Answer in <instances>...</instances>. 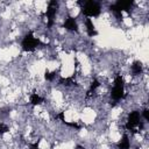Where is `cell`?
I'll list each match as a JSON object with an SVG mask.
<instances>
[{"label":"cell","instance_id":"8fae6325","mask_svg":"<svg viewBox=\"0 0 149 149\" xmlns=\"http://www.w3.org/2000/svg\"><path fill=\"white\" fill-rule=\"evenodd\" d=\"M7 132H9V127L5 122H0V135H3Z\"/></svg>","mask_w":149,"mask_h":149},{"label":"cell","instance_id":"9c48e42d","mask_svg":"<svg viewBox=\"0 0 149 149\" xmlns=\"http://www.w3.org/2000/svg\"><path fill=\"white\" fill-rule=\"evenodd\" d=\"M44 101V98L36 91H33L30 94H29V104L31 106H38L41 105L42 102Z\"/></svg>","mask_w":149,"mask_h":149},{"label":"cell","instance_id":"8992f818","mask_svg":"<svg viewBox=\"0 0 149 149\" xmlns=\"http://www.w3.org/2000/svg\"><path fill=\"white\" fill-rule=\"evenodd\" d=\"M84 26H85V30H86V34L88 37H94L98 33L95 30V26L92 21V19H88V17H85L84 19Z\"/></svg>","mask_w":149,"mask_h":149},{"label":"cell","instance_id":"7a4b0ae2","mask_svg":"<svg viewBox=\"0 0 149 149\" xmlns=\"http://www.w3.org/2000/svg\"><path fill=\"white\" fill-rule=\"evenodd\" d=\"M77 3L80 6V12L85 17H98L101 14V5L98 1H78Z\"/></svg>","mask_w":149,"mask_h":149},{"label":"cell","instance_id":"5b68a950","mask_svg":"<svg viewBox=\"0 0 149 149\" xmlns=\"http://www.w3.org/2000/svg\"><path fill=\"white\" fill-rule=\"evenodd\" d=\"M63 27L68 30V31H72V33H78V22L77 20L73 17V16H70L68 15L65 19H64V22H63Z\"/></svg>","mask_w":149,"mask_h":149},{"label":"cell","instance_id":"ba28073f","mask_svg":"<svg viewBox=\"0 0 149 149\" xmlns=\"http://www.w3.org/2000/svg\"><path fill=\"white\" fill-rule=\"evenodd\" d=\"M116 148L118 149H130L132 144H130V136L127 133H123V135L121 136V139L119 140V142L116 143Z\"/></svg>","mask_w":149,"mask_h":149},{"label":"cell","instance_id":"3957f363","mask_svg":"<svg viewBox=\"0 0 149 149\" xmlns=\"http://www.w3.org/2000/svg\"><path fill=\"white\" fill-rule=\"evenodd\" d=\"M41 45H44V43H42V41L36 37L33 33V30H29L23 37H22V41H21V49L22 51L24 52H33L35 51L38 47Z\"/></svg>","mask_w":149,"mask_h":149},{"label":"cell","instance_id":"30bf717a","mask_svg":"<svg viewBox=\"0 0 149 149\" xmlns=\"http://www.w3.org/2000/svg\"><path fill=\"white\" fill-rule=\"evenodd\" d=\"M56 76H57V71H49V70H47L44 72V79L47 81H54Z\"/></svg>","mask_w":149,"mask_h":149},{"label":"cell","instance_id":"277c9868","mask_svg":"<svg viewBox=\"0 0 149 149\" xmlns=\"http://www.w3.org/2000/svg\"><path fill=\"white\" fill-rule=\"evenodd\" d=\"M58 8H59V2L58 1L52 0V1H49L48 2L47 10L44 13V15L47 17V24H45V27L48 29H51L52 26L55 24V19H56V14L58 12Z\"/></svg>","mask_w":149,"mask_h":149},{"label":"cell","instance_id":"6da1fadb","mask_svg":"<svg viewBox=\"0 0 149 149\" xmlns=\"http://www.w3.org/2000/svg\"><path fill=\"white\" fill-rule=\"evenodd\" d=\"M109 98L114 104L123 100L126 98V84L122 74L116 73L113 79V85L109 90Z\"/></svg>","mask_w":149,"mask_h":149},{"label":"cell","instance_id":"52a82bcc","mask_svg":"<svg viewBox=\"0 0 149 149\" xmlns=\"http://www.w3.org/2000/svg\"><path fill=\"white\" fill-rule=\"evenodd\" d=\"M130 73L132 77H141L143 73V64L140 61H135L130 65Z\"/></svg>","mask_w":149,"mask_h":149}]
</instances>
